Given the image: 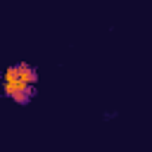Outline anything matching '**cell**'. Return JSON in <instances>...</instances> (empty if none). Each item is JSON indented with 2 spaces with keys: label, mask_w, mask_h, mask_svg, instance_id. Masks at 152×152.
I'll use <instances>...</instances> for the list:
<instances>
[{
  "label": "cell",
  "mask_w": 152,
  "mask_h": 152,
  "mask_svg": "<svg viewBox=\"0 0 152 152\" xmlns=\"http://www.w3.org/2000/svg\"><path fill=\"white\" fill-rule=\"evenodd\" d=\"M0 81H2V93L7 97H12L19 104H26L33 97V83L38 81V71L31 64L19 62V64L7 66L0 76Z\"/></svg>",
  "instance_id": "cell-1"
}]
</instances>
